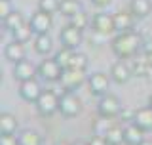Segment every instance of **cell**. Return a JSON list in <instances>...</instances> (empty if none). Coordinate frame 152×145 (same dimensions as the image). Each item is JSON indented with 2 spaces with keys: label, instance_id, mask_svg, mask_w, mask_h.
<instances>
[{
  "label": "cell",
  "instance_id": "cell-24",
  "mask_svg": "<svg viewBox=\"0 0 152 145\" xmlns=\"http://www.w3.org/2000/svg\"><path fill=\"white\" fill-rule=\"evenodd\" d=\"M32 36H36V35H34V31L31 29L28 23H23L21 27H17L15 31H12V40H17V42H21V44H27Z\"/></svg>",
  "mask_w": 152,
  "mask_h": 145
},
{
  "label": "cell",
  "instance_id": "cell-27",
  "mask_svg": "<svg viewBox=\"0 0 152 145\" xmlns=\"http://www.w3.org/2000/svg\"><path fill=\"white\" fill-rule=\"evenodd\" d=\"M88 65H89L88 55L82 54V52H78V50H74V52H72V57H70L69 67H72V69H80V71H86V69H88Z\"/></svg>",
  "mask_w": 152,
  "mask_h": 145
},
{
  "label": "cell",
  "instance_id": "cell-5",
  "mask_svg": "<svg viewBox=\"0 0 152 145\" xmlns=\"http://www.w3.org/2000/svg\"><path fill=\"white\" fill-rule=\"evenodd\" d=\"M120 111H122V105H120V99L112 94H104L99 98L97 101V115L99 117H104V118H118L120 117Z\"/></svg>",
  "mask_w": 152,
  "mask_h": 145
},
{
  "label": "cell",
  "instance_id": "cell-2",
  "mask_svg": "<svg viewBox=\"0 0 152 145\" xmlns=\"http://www.w3.org/2000/svg\"><path fill=\"white\" fill-rule=\"evenodd\" d=\"M82 113V99L74 92H63L59 95V115L65 118H76Z\"/></svg>",
  "mask_w": 152,
  "mask_h": 145
},
{
  "label": "cell",
  "instance_id": "cell-35",
  "mask_svg": "<svg viewBox=\"0 0 152 145\" xmlns=\"http://www.w3.org/2000/svg\"><path fill=\"white\" fill-rule=\"evenodd\" d=\"M91 4L95 8H101V10H104V8H108L112 4V0H91Z\"/></svg>",
  "mask_w": 152,
  "mask_h": 145
},
{
  "label": "cell",
  "instance_id": "cell-4",
  "mask_svg": "<svg viewBox=\"0 0 152 145\" xmlns=\"http://www.w3.org/2000/svg\"><path fill=\"white\" fill-rule=\"evenodd\" d=\"M86 82V71L72 69V67H65L59 76V86L63 92H76Z\"/></svg>",
  "mask_w": 152,
  "mask_h": 145
},
{
  "label": "cell",
  "instance_id": "cell-19",
  "mask_svg": "<svg viewBox=\"0 0 152 145\" xmlns=\"http://www.w3.org/2000/svg\"><path fill=\"white\" fill-rule=\"evenodd\" d=\"M129 12L135 17L142 19V17H146L152 12V2L150 0H131L129 2Z\"/></svg>",
  "mask_w": 152,
  "mask_h": 145
},
{
  "label": "cell",
  "instance_id": "cell-30",
  "mask_svg": "<svg viewBox=\"0 0 152 145\" xmlns=\"http://www.w3.org/2000/svg\"><path fill=\"white\" fill-rule=\"evenodd\" d=\"M38 10L46 13H55L59 12V0H38Z\"/></svg>",
  "mask_w": 152,
  "mask_h": 145
},
{
  "label": "cell",
  "instance_id": "cell-20",
  "mask_svg": "<svg viewBox=\"0 0 152 145\" xmlns=\"http://www.w3.org/2000/svg\"><path fill=\"white\" fill-rule=\"evenodd\" d=\"M84 4L80 0H59V13L65 17H72L74 13L82 12Z\"/></svg>",
  "mask_w": 152,
  "mask_h": 145
},
{
  "label": "cell",
  "instance_id": "cell-6",
  "mask_svg": "<svg viewBox=\"0 0 152 145\" xmlns=\"http://www.w3.org/2000/svg\"><path fill=\"white\" fill-rule=\"evenodd\" d=\"M82 40H84V31L72 27L70 23L65 25L61 29V33H59V42L65 48H70V50H78L80 44H82Z\"/></svg>",
  "mask_w": 152,
  "mask_h": 145
},
{
  "label": "cell",
  "instance_id": "cell-22",
  "mask_svg": "<svg viewBox=\"0 0 152 145\" xmlns=\"http://www.w3.org/2000/svg\"><path fill=\"white\" fill-rule=\"evenodd\" d=\"M17 139H19V145H42V136L36 132V130H21L17 134Z\"/></svg>",
  "mask_w": 152,
  "mask_h": 145
},
{
  "label": "cell",
  "instance_id": "cell-18",
  "mask_svg": "<svg viewBox=\"0 0 152 145\" xmlns=\"http://www.w3.org/2000/svg\"><path fill=\"white\" fill-rule=\"evenodd\" d=\"M112 16H114V27H116L118 33L133 31V19H135V16L131 12H116Z\"/></svg>",
  "mask_w": 152,
  "mask_h": 145
},
{
  "label": "cell",
  "instance_id": "cell-32",
  "mask_svg": "<svg viewBox=\"0 0 152 145\" xmlns=\"http://www.w3.org/2000/svg\"><path fill=\"white\" fill-rule=\"evenodd\" d=\"M0 145H19V139L15 134H2L0 136Z\"/></svg>",
  "mask_w": 152,
  "mask_h": 145
},
{
  "label": "cell",
  "instance_id": "cell-25",
  "mask_svg": "<svg viewBox=\"0 0 152 145\" xmlns=\"http://www.w3.org/2000/svg\"><path fill=\"white\" fill-rule=\"evenodd\" d=\"M104 139H107L108 145H124V128L114 124V126L104 134Z\"/></svg>",
  "mask_w": 152,
  "mask_h": 145
},
{
  "label": "cell",
  "instance_id": "cell-26",
  "mask_svg": "<svg viewBox=\"0 0 152 145\" xmlns=\"http://www.w3.org/2000/svg\"><path fill=\"white\" fill-rule=\"evenodd\" d=\"M114 118H104V117H99L97 120L93 122V126H91V130H93V134L95 136H104V134L108 132L112 126H114V122H112Z\"/></svg>",
  "mask_w": 152,
  "mask_h": 145
},
{
  "label": "cell",
  "instance_id": "cell-14",
  "mask_svg": "<svg viewBox=\"0 0 152 145\" xmlns=\"http://www.w3.org/2000/svg\"><path fill=\"white\" fill-rule=\"evenodd\" d=\"M145 130L137 126L135 122H129L124 126V145H139L145 139Z\"/></svg>",
  "mask_w": 152,
  "mask_h": 145
},
{
  "label": "cell",
  "instance_id": "cell-34",
  "mask_svg": "<svg viewBox=\"0 0 152 145\" xmlns=\"http://www.w3.org/2000/svg\"><path fill=\"white\" fill-rule=\"evenodd\" d=\"M89 145H108L107 143V139H104V136H95V134H93V136L91 138H89V141H88Z\"/></svg>",
  "mask_w": 152,
  "mask_h": 145
},
{
  "label": "cell",
  "instance_id": "cell-38",
  "mask_svg": "<svg viewBox=\"0 0 152 145\" xmlns=\"http://www.w3.org/2000/svg\"><path fill=\"white\" fill-rule=\"evenodd\" d=\"M55 145H72V143H69V141H63V139H61V141H57Z\"/></svg>",
  "mask_w": 152,
  "mask_h": 145
},
{
  "label": "cell",
  "instance_id": "cell-37",
  "mask_svg": "<svg viewBox=\"0 0 152 145\" xmlns=\"http://www.w3.org/2000/svg\"><path fill=\"white\" fill-rule=\"evenodd\" d=\"M72 145H89L88 141H82V139H78V141H74Z\"/></svg>",
  "mask_w": 152,
  "mask_h": 145
},
{
  "label": "cell",
  "instance_id": "cell-39",
  "mask_svg": "<svg viewBox=\"0 0 152 145\" xmlns=\"http://www.w3.org/2000/svg\"><path fill=\"white\" fill-rule=\"evenodd\" d=\"M148 105H150V107H152V94L148 95Z\"/></svg>",
  "mask_w": 152,
  "mask_h": 145
},
{
  "label": "cell",
  "instance_id": "cell-7",
  "mask_svg": "<svg viewBox=\"0 0 152 145\" xmlns=\"http://www.w3.org/2000/svg\"><path fill=\"white\" fill-rule=\"evenodd\" d=\"M61 72H63V67L55 61V57L42 59L40 65H38V76L46 82H59Z\"/></svg>",
  "mask_w": 152,
  "mask_h": 145
},
{
  "label": "cell",
  "instance_id": "cell-10",
  "mask_svg": "<svg viewBox=\"0 0 152 145\" xmlns=\"http://www.w3.org/2000/svg\"><path fill=\"white\" fill-rule=\"evenodd\" d=\"M110 76L104 75V72H93V75H89L88 78V86H89V92H91L93 95H97V98H101V95L108 94V88H110Z\"/></svg>",
  "mask_w": 152,
  "mask_h": 145
},
{
  "label": "cell",
  "instance_id": "cell-36",
  "mask_svg": "<svg viewBox=\"0 0 152 145\" xmlns=\"http://www.w3.org/2000/svg\"><path fill=\"white\" fill-rule=\"evenodd\" d=\"M139 145H152V141H150V139H146V138H145V139H142V141H141Z\"/></svg>",
  "mask_w": 152,
  "mask_h": 145
},
{
  "label": "cell",
  "instance_id": "cell-9",
  "mask_svg": "<svg viewBox=\"0 0 152 145\" xmlns=\"http://www.w3.org/2000/svg\"><path fill=\"white\" fill-rule=\"evenodd\" d=\"M42 86L36 78H28L25 82H19V98L27 103H36V99L42 94Z\"/></svg>",
  "mask_w": 152,
  "mask_h": 145
},
{
  "label": "cell",
  "instance_id": "cell-21",
  "mask_svg": "<svg viewBox=\"0 0 152 145\" xmlns=\"http://www.w3.org/2000/svg\"><path fill=\"white\" fill-rule=\"evenodd\" d=\"M17 132V118L15 115L4 111L0 115V134H15Z\"/></svg>",
  "mask_w": 152,
  "mask_h": 145
},
{
  "label": "cell",
  "instance_id": "cell-33",
  "mask_svg": "<svg viewBox=\"0 0 152 145\" xmlns=\"http://www.w3.org/2000/svg\"><path fill=\"white\" fill-rule=\"evenodd\" d=\"M12 12H13V10H12V2H10V0H0V17L6 19Z\"/></svg>",
  "mask_w": 152,
  "mask_h": 145
},
{
  "label": "cell",
  "instance_id": "cell-11",
  "mask_svg": "<svg viewBox=\"0 0 152 145\" xmlns=\"http://www.w3.org/2000/svg\"><path fill=\"white\" fill-rule=\"evenodd\" d=\"M28 25L34 31V35H44V33H50L51 25H53V19H51V13H46V12H42V10H38L36 13L31 16Z\"/></svg>",
  "mask_w": 152,
  "mask_h": 145
},
{
  "label": "cell",
  "instance_id": "cell-13",
  "mask_svg": "<svg viewBox=\"0 0 152 145\" xmlns=\"http://www.w3.org/2000/svg\"><path fill=\"white\" fill-rule=\"evenodd\" d=\"M108 75H110V78L116 82V84H127L133 76V71L124 63V61H116V63L110 65V72H108Z\"/></svg>",
  "mask_w": 152,
  "mask_h": 145
},
{
  "label": "cell",
  "instance_id": "cell-15",
  "mask_svg": "<svg viewBox=\"0 0 152 145\" xmlns=\"http://www.w3.org/2000/svg\"><path fill=\"white\" fill-rule=\"evenodd\" d=\"M4 57L8 63H17V61L25 59V44L17 40H12L4 46Z\"/></svg>",
  "mask_w": 152,
  "mask_h": 145
},
{
  "label": "cell",
  "instance_id": "cell-16",
  "mask_svg": "<svg viewBox=\"0 0 152 145\" xmlns=\"http://www.w3.org/2000/svg\"><path fill=\"white\" fill-rule=\"evenodd\" d=\"M133 122H135L137 126H141L145 132H152V107H150V105L137 109Z\"/></svg>",
  "mask_w": 152,
  "mask_h": 145
},
{
  "label": "cell",
  "instance_id": "cell-23",
  "mask_svg": "<svg viewBox=\"0 0 152 145\" xmlns=\"http://www.w3.org/2000/svg\"><path fill=\"white\" fill-rule=\"evenodd\" d=\"M23 23H27L25 21V17H23V13L19 12V10H13L12 13H10V16L6 17V19H2V25H4V29H6V31H15L17 27H21Z\"/></svg>",
  "mask_w": 152,
  "mask_h": 145
},
{
  "label": "cell",
  "instance_id": "cell-29",
  "mask_svg": "<svg viewBox=\"0 0 152 145\" xmlns=\"http://www.w3.org/2000/svg\"><path fill=\"white\" fill-rule=\"evenodd\" d=\"M69 19H70V25H72V27L82 29V31H84V29H88V13H86L84 10H82V12H78V13H74V16L69 17Z\"/></svg>",
  "mask_w": 152,
  "mask_h": 145
},
{
  "label": "cell",
  "instance_id": "cell-12",
  "mask_svg": "<svg viewBox=\"0 0 152 145\" xmlns=\"http://www.w3.org/2000/svg\"><path fill=\"white\" fill-rule=\"evenodd\" d=\"M38 72V67H34L28 59H21L17 63H13V78L17 82H25L28 78H34Z\"/></svg>",
  "mask_w": 152,
  "mask_h": 145
},
{
  "label": "cell",
  "instance_id": "cell-8",
  "mask_svg": "<svg viewBox=\"0 0 152 145\" xmlns=\"http://www.w3.org/2000/svg\"><path fill=\"white\" fill-rule=\"evenodd\" d=\"M91 29H93L95 35H101V36L112 35L116 31V27H114V16L112 13H104V12L95 13L91 19Z\"/></svg>",
  "mask_w": 152,
  "mask_h": 145
},
{
  "label": "cell",
  "instance_id": "cell-17",
  "mask_svg": "<svg viewBox=\"0 0 152 145\" xmlns=\"http://www.w3.org/2000/svg\"><path fill=\"white\" fill-rule=\"evenodd\" d=\"M32 46H34V52L38 55H48V54H51V50H53V38L48 35V33L36 35L34 40H32Z\"/></svg>",
  "mask_w": 152,
  "mask_h": 145
},
{
  "label": "cell",
  "instance_id": "cell-1",
  "mask_svg": "<svg viewBox=\"0 0 152 145\" xmlns=\"http://www.w3.org/2000/svg\"><path fill=\"white\" fill-rule=\"evenodd\" d=\"M142 44H145L142 36L137 31H124L112 38L110 48L118 59H129V57L139 55Z\"/></svg>",
  "mask_w": 152,
  "mask_h": 145
},
{
  "label": "cell",
  "instance_id": "cell-28",
  "mask_svg": "<svg viewBox=\"0 0 152 145\" xmlns=\"http://www.w3.org/2000/svg\"><path fill=\"white\" fill-rule=\"evenodd\" d=\"M72 52H74V50H70V48H65V46H63V48H61V50L55 54V61H57L61 67H63V69H65V67H69L70 57H72Z\"/></svg>",
  "mask_w": 152,
  "mask_h": 145
},
{
  "label": "cell",
  "instance_id": "cell-3",
  "mask_svg": "<svg viewBox=\"0 0 152 145\" xmlns=\"http://www.w3.org/2000/svg\"><path fill=\"white\" fill-rule=\"evenodd\" d=\"M34 105L40 117H53L59 111V95L53 90H42L40 98L36 99Z\"/></svg>",
  "mask_w": 152,
  "mask_h": 145
},
{
  "label": "cell",
  "instance_id": "cell-31",
  "mask_svg": "<svg viewBox=\"0 0 152 145\" xmlns=\"http://www.w3.org/2000/svg\"><path fill=\"white\" fill-rule=\"evenodd\" d=\"M133 118H135V111H131V109H124V107H122L118 120H122V122L129 124V122H133Z\"/></svg>",
  "mask_w": 152,
  "mask_h": 145
}]
</instances>
